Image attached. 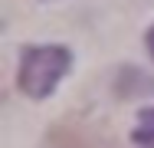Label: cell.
<instances>
[{
	"label": "cell",
	"mask_w": 154,
	"mask_h": 148,
	"mask_svg": "<svg viewBox=\"0 0 154 148\" xmlns=\"http://www.w3.org/2000/svg\"><path fill=\"white\" fill-rule=\"evenodd\" d=\"M69 63H72V56L66 46H30L20 56L17 86L30 99H46L59 86V79L69 72Z\"/></svg>",
	"instance_id": "1"
},
{
	"label": "cell",
	"mask_w": 154,
	"mask_h": 148,
	"mask_svg": "<svg viewBox=\"0 0 154 148\" xmlns=\"http://www.w3.org/2000/svg\"><path fill=\"white\" fill-rule=\"evenodd\" d=\"M131 142L141 148H154V105L138 112V125L131 132Z\"/></svg>",
	"instance_id": "2"
},
{
	"label": "cell",
	"mask_w": 154,
	"mask_h": 148,
	"mask_svg": "<svg viewBox=\"0 0 154 148\" xmlns=\"http://www.w3.org/2000/svg\"><path fill=\"white\" fill-rule=\"evenodd\" d=\"M148 50H151V56H154V27L148 30Z\"/></svg>",
	"instance_id": "3"
}]
</instances>
